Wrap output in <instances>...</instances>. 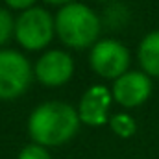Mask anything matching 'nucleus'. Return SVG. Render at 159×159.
<instances>
[{"mask_svg": "<svg viewBox=\"0 0 159 159\" xmlns=\"http://www.w3.org/2000/svg\"><path fill=\"white\" fill-rule=\"evenodd\" d=\"M80 126L78 111L65 102H44L28 119L30 137L39 146H57L74 137Z\"/></svg>", "mask_w": 159, "mask_h": 159, "instance_id": "f257e3e1", "label": "nucleus"}, {"mask_svg": "<svg viewBox=\"0 0 159 159\" xmlns=\"http://www.w3.org/2000/svg\"><path fill=\"white\" fill-rule=\"evenodd\" d=\"M54 22L59 39L72 48H85L93 44L100 34V19L91 7L80 2L63 6Z\"/></svg>", "mask_w": 159, "mask_h": 159, "instance_id": "f03ea898", "label": "nucleus"}, {"mask_svg": "<svg viewBox=\"0 0 159 159\" xmlns=\"http://www.w3.org/2000/svg\"><path fill=\"white\" fill-rule=\"evenodd\" d=\"M56 30V22L43 7H30L15 20V37L26 50L46 46Z\"/></svg>", "mask_w": 159, "mask_h": 159, "instance_id": "7ed1b4c3", "label": "nucleus"}, {"mask_svg": "<svg viewBox=\"0 0 159 159\" xmlns=\"http://www.w3.org/2000/svg\"><path fill=\"white\" fill-rule=\"evenodd\" d=\"M32 81L28 59L15 50H0V98L11 100L20 96Z\"/></svg>", "mask_w": 159, "mask_h": 159, "instance_id": "20e7f679", "label": "nucleus"}, {"mask_svg": "<svg viewBox=\"0 0 159 159\" xmlns=\"http://www.w3.org/2000/svg\"><path fill=\"white\" fill-rule=\"evenodd\" d=\"M89 63L96 74L102 78L117 80L128 72L129 67V52L128 48L115 39L98 41L89 56Z\"/></svg>", "mask_w": 159, "mask_h": 159, "instance_id": "39448f33", "label": "nucleus"}, {"mask_svg": "<svg viewBox=\"0 0 159 159\" xmlns=\"http://www.w3.org/2000/svg\"><path fill=\"white\" fill-rule=\"evenodd\" d=\"M113 100L124 107H137L152 94V80L141 70H128L113 83Z\"/></svg>", "mask_w": 159, "mask_h": 159, "instance_id": "423d86ee", "label": "nucleus"}, {"mask_svg": "<svg viewBox=\"0 0 159 159\" xmlns=\"http://www.w3.org/2000/svg\"><path fill=\"white\" fill-rule=\"evenodd\" d=\"M74 72L72 57L63 50H48L35 65V76L41 83L56 87L67 83Z\"/></svg>", "mask_w": 159, "mask_h": 159, "instance_id": "0eeeda50", "label": "nucleus"}, {"mask_svg": "<svg viewBox=\"0 0 159 159\" xmlns=\"http://www.w3.org/2000/svg\"><path fill=\"white\" fill-rule=\"evenodd\" d=\"M113 94L104 85H93L87 89L80 100L78 115L83 124L89 126H102L107 120V111L111 106Z\"/></svg>", "mask_w": 159, "mask_h": 159, "instance_id": "6e6552de", "label": "nucleus"}, {"mask_svg": "<svg viewBox=\"0 0 159 159\" xmlns=\"http://www.w3.org/2000/svg\"><path fill=\"white\" fill-rule=\"evenodd\" d=\"M143 72L150 78H159V30L146 34L137 50Z\"/></svg>", "mask_w": 159, "mask_h": 159, "instance_id": "1a4fd4ad", "label": "nucleus"}, {"mask_svg": "<svg viewBox=\"0 0 159 159\" xmlns=\"http://www.w3.org/2000/svg\"><path fill=\"white\" fill-rule=\"evenodd\" d=\"M109 126H111V129H113L119 137H122V139L131 137V135L135 133V129H137L135 120L131 119L129 115H126V113H119V115L111 117V119H109Z\"/></svg>", "mask_w": 159, "mask_h": 159, "instance_id": "9d476101", "label": "nucleus"}, {"mask_svg": "<svg viewBox=\"0 0 159 159\" xmlns=\"http://www.w3.org/2000/svg\"><path fill=\"white\" fill-rule=\"evenodd\" d=\"M15 32V24H13V19L11 15L0 7V44H4L6 41L11 37V34Z\"/></svg>", "mask_w": 159, "mask_h": 159, "instance_id": "9b49d317", "label": "nucleus"}, {"mask_svg": "<svg viewBox=\"0 0 159 159\" xmlns=\"http://www.w3.org/2000/svg\"><path fill=\"white\" fill-rule=\"evenodd\" d=\"M17 159H50V154L44 150V146L39 144H28L20 150Z\"/></svg>", "mask_w": 159, "mask_h": 159, "instance_id": "f8f14e48", "label": "nucleus"}, {"mask_svg": "<svg viewBox=\"0 0 159 159\" xmlns=\"http://www.w3.org/2000/svg\"><path fill=\"white\" fill-rule=\"evenodd\" d=\"M6 4L13 9H24L26 11L35 4V0H6Z\"/></svg>", "mask_w": 159, "mask_h": 159, "instance_id": "ddd939ff", "label": "nucleus"}, {"mask_svg": "<svg viewBox=\"0 0 159 159\" xmlns=\"http://www.w3.org/2000/svg\"><path fill=\"white\" fill-rule=\"evenodd\" d=\"M44 2H48V4H56V6H67V4H70L72 0H44Z\"/></svg>", "mask_w": 159, "mask_h": 159, "instance_id": "4468645a", "label": "nucleus"}]
</instances>
